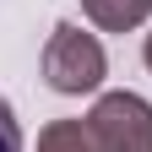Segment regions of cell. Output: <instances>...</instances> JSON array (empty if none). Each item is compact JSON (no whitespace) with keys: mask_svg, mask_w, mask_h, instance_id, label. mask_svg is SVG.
Here are the masks:
<instances>
[{"mask_svg":"<svg viewBox=\"0 0 152 152\" xmlns=\"http://www.w3.org/2000/svg\"><path fill=\"white\" fill-rule=\"evenodd\" d=\"M33 152H98V141H92L87 120H49L44 130H38V147Z\"/></svg>","mask_w":152,"mask_h":152,"instance_id":"obj_4","label":"cell"},{"mask_svg":"<svg viewBox=\"0 0 152 152\" xmlns=\"http://www.w3.org/2000/svg\"><path fill=\"white\" fill-rule=\"evenodd\" d=\"M0 152H22V125H16V109L0 98Z\"/></svg>","mask_w":152,"mask_h":152,"instance_id":"obj_5","label":"cell"},{"mask_svg":"<svg viewBox=\"0 0 152 152\" xmlns=\"http://www.w3.org/2000/svg\"><path fill=\"white\" fill-rule=\"evenodd\" d=\"M141 60H147V71H152V33H147V44H141Z\"/></svg>","mask_w":152,"mask_h":152,"instance_id":"obj_6","label":"cell"},{"mask_svg":"<svg viewBox=\"0 0 152 152\" xmlns=\"http://www.w3.org/2000/svg\"><path fill=\"white\" fill-rule=\"evenodd\" d=\"M98 152H152V103L141 92H103L87 109Z\"/></svg>","mask_w":152,"mask_h":152,"instance_id":"obj_2","label":"cell"},{"mask_svg":"<svg viewBox=\"0 0 152 152\" xmlns=\"http://www.w3.org/2000/svg\"><path fill=\"white\" fill-rule=\"evenodd\" d=\"M82 11L98 33H130L152 16V0H82Z\"/></svg>","mask_w":152,"mask_h":152,"instance_id":"obj_3","label":"cell"},{"mask_svg":"<svg viewBox=\"0 0 152 152\" xmlns=\"http://www.w3.org/2000/svg\"><path fill=\"white\" fill-rule=\"evenodd\" d=\"M109 76V54L92 33H82L76 22H60L44 44V82L65 98H82V92H98Z\"/></svg>","mask_w":152,"mask_h":152,"instance_id":"obj_1","label":"cell"}]
</instances>
